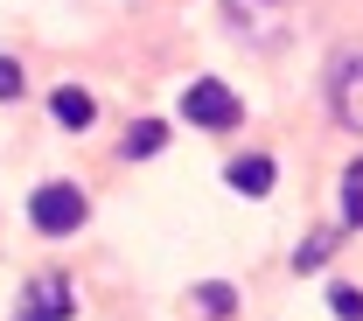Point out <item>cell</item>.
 <instances>
[{
  "label": "cell",
  "mask_w": 363,
  "mask_h": 321,
  "mask_svg": "<svg viewBox=\"0 0 363 321\" xmlns=\"http://www.w3.org/2000/svg\"><path fill=\"white\" fill-rule=\"evenodd\" d=\"M49 112H56V119H63L70 133H84V126H91V112H98V105H91V91H77V84H63V91L49 98Z\"/></svg>",
  "instance_id": "7"
},
{
  "label": "cell",
  "mask_w": 363,
  "mask_h": 321,
  "mask_svg": "<svg viewBox=\"0 0 363 321\" xmlns=\"http://www.w3.org/2000/svg\"><path fill=\"white\" fill-rule=\"evenodd\" d=\"M328 105H335V119H342L350 133H363V56H342V63H335Z\"/></svg>",
  "instance_id": "5"
},
{
  "label": "cell",
  "mask_w": 363,
  "mask_h": 321,
  "mask_svg": "<svg viewBox=\"0 0 363 321\" xmlns=\"http://www.w3.org/2000/svg\"><path fill=\"white\" fill-rule=\"evenodd\" d=\"M328 308L335 321H363V286H328Z\"/></svg>",
  "instance_id": "12"
},
{
  "label": "cell",
  "mask_w": 363,
  "mask_h": 321,
  "mask_svg": "<svg viewBox=\"0 0 363 321\" xmlns=\"http://www.w3.org/2000/svg\"><path fill=\"white\" fill-rule=\"evenodd\" d=\"M230 308H238V293H230L224 279H203V286H196V315L203 321H224Z\"/></svg>",
  "instance_id": "9"
},
{
  "label": "cell",
  "mask_w": 363,
  "mask_h": 321,
  "mask_svg": "<svg viewBox=\"0 0 363 321\" xmlns=\"http://www.w3.org/2000/svg\"><path fill=\"white\" fill-rule=\"evenodd\" d=\"M224 182L238 188V196H266V188H272V161H266V154H238V161L224 168Z\"/></svg>",
  "instance_id": "6"
},
{
  "label": "cell",
  "mask_w": 363,
  "mask_h": 321,
  "mask_svg": "<svg viewBox=\"0 0 363 321\" xmlns=\"http://www.w3.org/2000/svg\"><path fill=\"white\" fill-rule=\"evenodd\" d=\"M224 21L252 49H279L294 35V21H301V0H224Z\"/></svg>",
  "instance_id": "1"
},
{
  "label": "cell",
  "mask_w": 363,
  "mask_h": 321,
  "mask_svg": "<svg viewBox=\"0 0 363 321\" xmlns=\"http://www.w3.org/2000/svg\"><path fill=\"white\" fill-rule=\"evenodd\" d=\"M21 84H28V77H21V63H14V56H0V98H21Z\"/></svg>",
  "instance_id": "13"
},
{
  "label": "cell",
  "mask_w": 363,
  "mask_h": 321,
  "mask_svg": "<svg viewBox=\"0 0 363 321\" xmlns=\"http://www.w3.org/2000/svg\"><path fill=\"white\" fill-rule=\"evenodd\" d=\"M168 147V126L161 119H140L133 133H126V161H147V154H161Z\"/></svg>",
  "instance_id": "10"
},
{
  "label": "cell",
  "mask_w": 363,
  "mask_h": 321,
  "mask_svg": "<svg viewBox=\"0 0 363 321\" xmlns=\"http://www.w3.org/2000/svg\"><path fill=\"white\" fill-rule=\"evenodd\" d=\"M182 112H189V126H210V133H224V126H238V119H245L238 91H230V84H217V77H196V84L182 91Z\"/></svg>",
  "instance_id": "3"
},
{
  "label": "cell",
  "mask_w": 363,
  "mask_h": 321,
  "mask_svg": "<svg viewBox=\"0 0 363 321\" xmlns=\"http://www.w3.org/2000/svg\"><path fill=\"white\" fill-rule=\"evenodd\" d=\"M28 217H35L43 237H70V230L91 217V203H84V188H77V182H43L35 196H28Z\"/></svg>",
  "instance_id": "2"
},
{
  "label": "cell",
  "mask_w": 363,
  "mask_h": 321,
  "mask_svg": "<svg viewBox=\"0 0 363 321\" xmlns=\"http://www.w3.org/2000/svg\"><path fill=\"white\" fill-rule=\"evenodd\" d=\"M70 315H77V300H70V279L63 273H43L21 293V308H14V321H70Z\"/></svg>",
  "instance_id": "4"
},
{
  "label": "cell",
  "mask_w": 363,
  "mask_h": 321,
  "mask_svg": "<svg viewBox=\"0 0 363 321\" xmlns=\"http://www.w3.org/2000/svg\"><path fill=\"white\" fill-rule=\"evenodd\" d=\"M342 224L363 230V161H350V168H342Z\"/></svg>",
  "instance_id": "11"
},
{
  "label": "cell",
  "mask_w": 363,
  "mask_h": 321,
  "mask_svg": "<svg viewBox=\"0 0 363 321\" xmlns=\"http://www.w3.org/2000/svg\"><path fill=\"white\" fill-rule=\"evenodd\" d=\"M335 259V230H315L308 244H294V273H321Z\"/></svg>",
  "instance_id": "8"
}]
</instances>
